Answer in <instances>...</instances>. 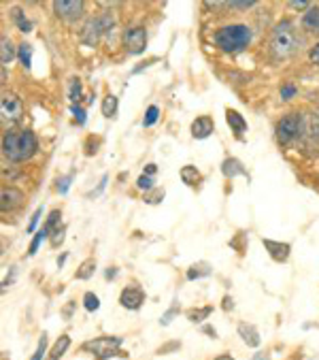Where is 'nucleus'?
Instances as JSON below:
<instances>
[{
    "mask_svg": "<svg viewBox=\"0 0 319 360\" xmlns=\"http://www.w3.org/2000/svg\"><path fill=\"white\" fill-rule=\"evenodd\" d=\"M84 305H86V309H88V311H98V309H100V299H98L94 292H86V297H84Z\"/></svg>",
    "mask_w": 319,
    "mask_h": 360,
    "instance_id": "obj_29",
    "label": "nucleus"
},
{
    "mask_svg": "<svg viewBox=\"0 0 319 360\" xmlns=\"http://www.w3.org/2000/svg\"><path fill=\"white\" fill-rule=\"evenodd\" d=\"M64 233H66V226H58L51 235H49V241L53 248H60V243L64 241Z\"/></svg>",
    "mask_w": 319,
    "mask_h": 360,
    "instance_id": "obj_32",
    "label": "nucleus"
},
{
    "mask_svg": "<svg viewBox=\"0 0 319 360\" xmlns=\"http://www.w3.org/2000/svg\"><path fill=\"white\" fill-rule=\"evenodd\" d=\"M162 198H164V190H155V194H153V196H149V198H147V202L155 205V202H160Z\"/></svg>",
    "mask_w": 319,
    "mask_h": 360,
    "instance_id": "obj_44",
    "label": "nucleus"
},
{
    "mask_svg": "<svg viewBox=\"0 0 319 360\" xmlns=\"http://www.w3.org/2000/svg\"><path fill=\"white\" fill-rule=\"evenodd\" d=\"M223 307H226V309H232V299H230V297L223 299Z\"/></svg>",
    "mask_w": 319,
    "mask_h": 360,
    "instance_id": "obj_49",
    "label": "nucleus"
},
{
    "mask_svg": "<svg viewBox=\"0 0 319 360\" xmlns=\"http://www.w3.org/2000/svg\"><path fill=\"white\" fill-rule=\"evenodd\" d=\"M47 237H49V231L43 226V229L34 235V239H32V243H30V248H28V256H34V254H37V250H39V245H41Z\"/></svg>",
    "mask_w": 319,
    "mask_h": 360,
    "instance_id": "obj_27",
    "label": "nucleus"
},
{
    "mask_svg": "<svg viewBox=\"0 0 319 360\" xmlns=\"http://www.w3.org/2000/svg\"><path fill=\"white\" fill-rule=\"evenodd\" d=\"M179 177H181V181H183L185 186H196V184H200V179H202L200 171H198L196 167H192V165H185V167H181V171H179Z\"/></svg>",
    "mask_w": 319,
    "mask_h": 360,
    "instance_id": "obj_18",
    "label": "nucleus"
},
{
    "mask_svg": "<svg viewBox=\"0 0 319 360\" xmlns=\"http://www.w3.org/2000/svg\"><path fill=\"white\" fill-rule=\"evenodd\" d=\"M113 26H115V20H113L111 13H103V15H98V18H92V20L86 22V26H84V30H82V41H84L86 45L94 47V45L100 41V37H103L105 32H109Z\"/></svg>",
    "mask_w": 319,
    "mask_h": 360,
    "instance_id": "obj_5",
    "label": "nucleus"
},
{
    "mask_svg": "<svg viewBox=\"0 0 319 360\" xmlns=\"http://www.w3.org/2000/svg\"><path fill=\"white\" fill-rule=\"evenodd\" d=\"M45 352H47V335H43V337L39 339V345H37V352H34V356H32L30 360H43V356H45Z\"/></svg>",
    "mask_w": 319,
    "mask_h": 360,
    "instance_id": "obj_34",
    "label": "nucleus"
},
{
    "mask_svg": "<svg viewBox=\"0 0 319 360\" xmlns=\"http://www.w3.org/2000/svg\"><path fill=\"white\" fill-rule=\"evenodd\" d=\"M211 271H213V266H211L209 262H196V264H192V266L188 269L185 277H188L190 281H194V279H200V277L211 275Z\"/></svg>",
    "mask_w": 319,
    "mask_h": 360,
    "instance_id": "obj_19",
    "label": "nucleus"
},
{
    "mask_svg": "<svg viewBox=\"0 0 319 360\" xmlns=\"http://www.w3.org/2000/svg\"><path fill=\"white\" fill-rule=\"evenodd\" d=\"M68 345H70V337H68V335H62V337L56 341V345H53V349H51L49 360H58V358L68 349Z\"/></svg>",
    "mask_w": 319,
    "mask_h": 360,
    "instance_id": "obj_24",
    "label": "nucleus"
},
{
    "mask_svg": "<svg viewBox=\"0 0 319 360\" xmlns=\"http://www.w3.org/2000/svg\"><path fill=\"white\" fill-rule=\"evenodd\" d=\"M122 347V337H96L92 341L84 343V352L94 354L98 360H107L119 354Z\"/></svg>",
    "mask_w": 319,
    "mask_h": 360,
    "instance_id": "obj_6",
    "label": "nucleus"
},
{
    "mask_svg": "<svg viewBox=\"0 0 319 360\" xmlns=\"http://www.w3.org/2000/svg\"><path fill=\"white\" fill-rule=\"evenodd\" d=\"M226 122H228V126L232 128V132L238 136V139H241L245 132H247V120L241 115V113H238L236 109H226Z\"/></svg>",
    "mask_w": 319,
    "mask_h": 360,
    "instance_id": "obj_13",
    "label": "nucleus"
},
{
    "mask_svg": "<svg viewBox=\"0 0 319 360\" xmlns=\"http://www.w3.org/2000/svg\"><path fill=\"white\" fill-rule=\"evenodd\" d=\"M302 28L306 32H319V7L313 5L311 9L304 11L302 15Z\"/></svg>",
    "mask_w": 319,
    "mask_h": 360,
    "instance_id": "obj_17",
    "label": "nucleus"
},
{
    "mask_svg": "<svg viewBox=\"0 0 319 360\" xmlns=\"http://www.w3.org/2000/svg\"><path fill=\"white\" fill-rule=\"evenodd\" d=\"M252 37H254V32H252L249 26H245V24H230V26H221L215 32L213 41H215V45L223 53H236V51H243V49L249 47Z\"/></svg>",
    "mask_w": 319,
    "mask_h": 360,
    "instance_id": "obj_3",
    "label": "nucleus"
},
{
    "mask_svg": "<svg viewBox=\"0 0 319 360\" xmlns=\"http://www.w3.org/2000/svg\"><path fill=\"white\" fill-rule=\"evenodd\" d=\"M41 215H43V207H39V209L32 213V220H30V224H28V233H34V231H37V224H39V220H41Z\"/></svg>",
    "mask_w": 319,
    "mask_h": 360,
    "instance_id": "obj_38",
    "label": "nucleus"
},
{
    "mask_svg": "<svg viewBox=\"0 0 319 360\" xmlns=\"http://www.w3.org/2000/svg\"><path fill=\"white\" fill-rule=\"evenodd\" d=\"M70 181H72V175H66V177H60L58 179V186H56V190H58V194H66L68 192V188H70Z\"/></svg>",
    "mask_w": 319,
    "mask_h": 360,
    "instance_id": "obj_36",
    "label": "nucleus"
},
{
    "mask_svg": "<svg viewBox=\"0 0 319 360\" xmlns=\"http://www.w3.org/2000/svg\"><path fill=\"white\" fill-rule=\"evenodd\" d=\"M84 96V86L79 79H70V88H68V98L72 105H79V101H82Z\"/></svg>",
    "mask_w": 319,
    "mask_h": 360,
    "instance_id": "obj_23",
    "label": "nucleus"
},
{
    "mask_svg": "<svg viewBox=\"0 0 319 360\" xmlns=\"http://www.w3.org/2000/svg\"><path fill=\"white\" fill-rule=\"evenodd\" d=\"M122 43H124V49L130 53V56H138L145 51L147 47V30L143 26H134V28H128L124 30L122 34Z\"/></svg>",
    "mask_w": 319,
    "mask_h": 360,
    "instance_id": "obj_7",
    "label": "nucleus"
},
{
    "mask_svg": "<svg viewBox=\"0 0 319 360\" xmlns=\"http://www.w3.org/2000/svg\"><path fill=\"white\" fill-rule=\"evenodd\" d=\"M254 360H271V358H268V354H262V352H260V354L254 356Z\"/></svg>",
    "mask_w": 319,
    "mask_h": 360,
    "instance_id": "obj_48",
    "label": "nucleus"
},
{
    "mask_svg": "<svg viewBox=\"0 0 319 360\" xmlns=\"http://www.w3.org/2000/svg\"><path fill=\"white\" fill-rule=\"evenodd\" d=\"M155 171H157V167H155V165H147V167H145V173H143V175L151 177V175H153Z\"/></svg>",
    "mask_w": 319,
    "mask_h": 360,
    "instance_id": "obj_45",
    "label": "nucleus"
},
{
    "mask_svg": "<svg viewBox=\"0 0 319 360\" xmlns=\"http://www.w3.org/2000/svg\"><path fill=\"white\" fill-rule=\"evenodd\" d=\"M39 152V139L32 130H7L3 136V154L11 162H26Z\"/></svg>",
    "mask_w": 319,
    "mask_h": 360,
    "instance_id": "obj_1",
    "label": "nucleus"
},
{
    "mask_svg": "<svg viewBox=\"0 0 319 360\" xmlns=\"http://www.w3.org/2000/svg\"><path fill=\"white\" fill-rule=\"evenodd\" d=\"M202 330H204V333H207V335H211V337H213V339H215V337H217V333H215V328H211V326H204V328H202Z\"/></svg>",
    "mask_w": 319,
    "mask_h": 360,
    "instance_id": "obj_47",
    "label": "nucleus"
},
{
    "mask_svg": "<svg viewBox=\"0 0 319 360\" xmlns=\"http://www.w3.org/2000/svg\"><path fill=\"white\" fill-rule=\"evenodd\" d=\"M289 7H292V9H311L313 5H311V3H304V0H292Z\"/></svg>",
    "mask_w": 319,
    "mask_h": 360,
    "instance_id": "obj_43",
    "label": "nucleus"
},
{
    "mask_svg": "<svg viewBox=\"0 0 319 360\" xmlns=\"http://www.w3.org/2000/svg\"><path fill=\"white\" fill-rule=\"evenodd\" d=\"M18 56H20V62H22L24 68H30V66H32V45L22 43V45L18 47Z\"/></svg>",
    "mask_w": 319,
    "mask_h": 360,
    "instance_id": "obj_25",
    "label": "nucleus"
},
{
    "mask_svg": "<svg viewBox=\"0 0 319 360\" xmlns=\"http://www.w3.org/2000/svg\"><path fill=\"white\" fill-rule=\"evenodd\" d=\"M117 96H113V94H109V96H105V101H103V115L105 117H113L115 113H117Z\"/></svg>",
    "mask_w": 319,
    "mask_h": 360,
    "instance_id": "obj_26",
    "label": "nucleus"
},
{
    "mask_svg": "<svg viewBox=\"0 0 319 360\" xmlns=\"http://www.w3.org/2000/svg\"><path fill=\"white\" fill-rule=\"evenodd\" d=\"M70 113L74 115V120H77V124L79 126H84L86 124V111L79 107V105H70Z\"/></svg>",
    "mask_w": 319,
    "mask_h": 360,
    "instance_id": "obj_35",
    "label": "nucleus"
},
{
    "mask_svg": "<svg viewBox=\"0 0 319 360\" xmlns=\"http://www.w3.org/2000/svg\"><path fill=\"white\" fill-rule=\"evenodd\" d=\"M264 248L268 250L271 258L277 260V262H287L289 258V252H292V245L289 243H281V241H273V239H262Z\"/></svg>",
    "mask_w": 319,
    "mask_h": 360,
    "instance_id": "obj_12",
    "label": "nucleus"
},
{
    "mask_svg": "<svg viewBox=\"0 0 319 360\" xmlns=\"http://www.w3.org/2000/svg\"><path fill=\"white\" fill-rule=\"evenodd\" d=\"M84 9H86L84 0H56L53 3V13L64 22H77L84 15Z\"/></svg>",
    "mask_w": 319,
    "mask_h": 360,
    "instance_id": "obj_9",
    "label": "nucleus"
},
{
    "mask_svg": "<svg viewBox=\"0 0 319 360\" xmlns=\"http://www.w3.org/2000/svg\"><path fill=\"white\" fill-rule=\"evenodd\" d=\"M119 303L122 307L126 309H138L143 303H145V292H143V288L141 285H128L122 290V297H119Z\"/></svg>",
    "mask_w": 319,
    "mask_h": 360,
    "instance_id": "obj_10",
    "label": "nucleus"
},
{
    "mask_svg": "<svg viewBox=\"0 0 319 360\" xmlns=\"http://www.w3.org/2000/svg\"><path fill=\"white\" fill-rule=\"evenodd\" d=\"M238 335L243 337V341H245L249 347H258V345H260V333H258V328H256L254 324L241 322V324H238Z\"/></svg>",
    "mask_w": 319,
    "mask_h": 360,
    "instance_id": "obj_16",
    "label": "nucleus"
},
{
    "mask_svg": "<svg viewBox=\"0 0 319 360\" xmlns=\"http://www.w3.org/2000/svg\"><path fill=\"white\" fill-rule=\"evenodd\" d=\"M302 45H304V41H302V37L298 34L296 26H294L289 20H283V22H279V24L273 28L271 45H268L273 58H277V60H287V58H292L294 53H298Z\"/></svg>",
    "mask_w": 319,
    "mask_h": 360,
    "instance_id": "obj_2",
    "label": "nucleus"
},
{
    "mask_svg": "<svg viewBox=\"0 0 319 360\" xmlns=\"http://www.w3.org/2000/svg\"><path fill=\"white\" fill-rule=\"evenodd\" d=\"M308 60H311L315 66H319V43H315V45L308 49Z\"/></svg>",
    "mask_w": 319,
    "mask_h": 360,
    "instance_id": "obj_41",
    "label": "nucleus"
},
{
    "mask_svg": "<svg viewBox=\"0 0 319 360\" xmlns=\"http://www.w3.org/2000/svg\"><path fill=\"white\" fill-rule=\"evenodd\" d=\"M215 132V122L211 115H200L192 122V136L194 139H207Z\"/></svg>",
    "mask_w": 319,
    "mask_h": 360,
    "instance_id": "obj_11",
    "label": "nucleus"
},
{
    "mask_svg": "<svg viewBox=\"0 0 319 360\" xmlns=\"http://www.w3.org/2000/svg\"><path fill=\"white\" fill-rule=\"evenodd\" d=\"M302 130H304V122L300 113H287L275 126V134L281 146H289L292 141H296L302 134Z\"/></svg>",
    "mask_w": 319,
    "mask_h": 360,
    "instance_id": "obj_4",
    "label": "nucleus"
},
{
    "mask_svg": "<svg viewBox=\"0 0 319 360\" xmlns=\"http://www.w3.org/2000/svg\"><path fill=\"white\" fill-rule=\"evenodd\" d=\"M298 94V90H296V86H292V84H285L283 88H281V98L283 101H289V98H294Z\"/></svg>",
    "mask_w": 319,
    "mask_h": 360,
    "instance_id": "obj_37",
    "label": "nucleus"
},
{
    "mask_svg": "<svg viewBox=\"0 0 319 360\" xmlns=\"http://www.w3.org/2000/svg\"><path fill=\"white\" fill-rule=\"evenodd\" d=\"M211 311H213V307L190 309V311H188V318H190V322H202V320H207V318L211 316Z\"/></svg>",
    "mask_w": 319,
    "mask_h": 360,
    "instance_id": "obj_28",
    "label": "nucleus"
},
{
    "mask_svg": "<svg viewBox=\"0 0 319 360\" xmlns=\"http://www.w3.org/2000/svg\"><path fill=\"white\" fill-rule=\"evenodd\" d=\"M13 58H15V47H13L11 39L3 37V41H0V60H3V66L11 64Z\"/></svg>",
    "mask_w": 319,
    "mask_h": 360,
    "instance_id": "obj_21",
    "label": "nucleus"
},
{
    "mask_svg": "<svg viewBox=\"0 0 319 360\" xmlns=\"http://www.w3.org/2000/svg\"><path fill=\"white\" fill-rule=\"evenodd\" d=\"M11 18H13V24H15L22 32H32V22L26 18V13H24L20 7H13V9H11Z\"/></svg>",
    "mask_w": 319,
    "mask_h": 360,
    "instance_id": "obj_20",
    "label": "nucleus"
},
{
    "mask_svg": "<svg viewBox=\"0 0 319 360\" xmlns=\"http://www.w3.org/2000/svg\"><path fill=\"white\" fill-rule=\"evenodd\" d=\"M0 113H3L5 124H18L24 115V103L20 96L15 94H3V101H0Z\"/></svg>",
    "mask_w": 319,
    "mask_h": 360,
    "instance_id": "obj_8",
    "label": "nucleus"
},
{
    "mask_svg": "<svg viewBox=\"0 0 319 360\" xmlns=\"http://www.w3.org/2000/svg\"><path fill=\"white\" fill-rule=\"evenodd\" d=\"M136 188L143 190V192H151V190H153V177L141 175V177L136 179Z\"/></svg>",
    "mask_w": 319,
    "mask_h": 360,
    "instance_id": "obj_33",
    "label": "nucleus"
},
{
    "mask_svg": "<svg viewBox=\"0 0 319 360\" xmlns=\"http://www.w3.org/2000/svg\"><path fill=\"white\" fill-rule=\"evenodd\" d=\"M115 275H117V269H115V266H111V269H109V271L105 273V277H107V279H113Z\"/></svg>",
    "mask_w": 319,
    "mask_h": 360,
    "instance_id": "obj_46",
    "label": "nucleus"
},
{
    "mask_svg": "<svg viewBox=\"0 0 319 360\" xmlns=\"http://www.w3.org/2000/svg\"><path fill=\"white\" fill-rule=\"evenodd\" d=\"M22 200H24V194H22L18 188H5V190H3V202H0V207H3V211H11V209H15Z\"/></svg>",
    "mask_w": 319,
    "mask_h": 360,
    "instance_id": "obj_15",
    "label": "nucleus"
},
{
    "mask_svg": "<svg viewBox=\"0 0 319 360\" xmlns=\"http://www.w3.org/2000/svg\"><path fill=\"white\" fill-rule=\"evenodd\" d=\"M60 218H62V213L58 211V209H53L51 213H49V218H47V222H45V229L49 231V235L58 229V222H60Z\"/></svg>",
    "mask_w": 319,
    "mask_h": 360,
    "instance_id": "obj_30",
    "label": "nucleus"
},
{
    "mask_svg": "<svg viewBox=\"0 0 319 360\" xmlns=\"http://www.w3.org/2000/svg\"><path fill=\"white\" fill-rule=\"evenodd\" d=\"M221 173H223L226 179H234V177H238V175H247L243 162H241V160H236V158H226V160L221 162Z\"/></svg>",
    "mask_w": 319,
    "mask_h": 360,
    "instance_id": "obj_14",
    "label": "nucleus"
},
{
    "mask_svg": "<svg viewBox=\"0 0 319 360\" xmlns=\"http://www.w3.org/2000/svg\"><path fill=\"white\" fill-rule=\"evenodd\" d=\"M107 181H109V177H107V175H103V179H100V184H98V188H96L94 192H90L88 196H90V198H96V196H98V194H100V192L105 190V186H107Z\"/></svg>",
    "mask_w": 319,
    "mask_h": 360,
    "instance_id": "obj_42",
    "label": "nucleus"
},
{
    "mask_svg": "<svg viewBox=\"0 0 319 360\" xmlns=\"http://www.w3.org/2000/svg\"><path fill=\"white\" fill-rule=\"evenodd\" d=\"M177 314H179V307H177V305H173V307H171V309H169V311L162 316V320H160V322H162L164 326H169V324H171V320H173Z\"/></svg>",
    "mask_w": 319,
    "mask_h": 360,
    "instance_id": "obj_39",
    "label": "nucleus"
},
{
    "mask_svg": "<svg viewBox=\"0 0 319 360\" xmlns=\"http://www.w3.org/2000/svg\"><path fill=\"white\" fill-rule=\"evenodd\" d=\"M256 5H258L256 0H247V3H228L230 9H252V7H256Z\"/></svg>",
    "mask_w": 319,
    "mask_h": 360,
    "instance_id": "obj_40",
    "label": "nucleus"
},
{
    "mask_svg": "<svg viewBox=\"0 0 319 360\" xmlns=\"http://www.w3.org/2000/svg\"><path fill=\"white\" fill-rule=\"evenodd\" d=\"M157 115H160V109H157L155 105H151V107L147 109V113H145V120H143V126H145V128H149V126H153V124L157 122Z\"/></svg>",
    "mask_w": 319,
    "mask_h": 360,
    "instance_id": "obj_31",
    "label": "nucleus"
},
{
    "mask_svg": "<svg viewBox=\"0 0 319 360\" xmlns=\"http://www.w3.org/2000/svg\"><path fill=\"white\" fill-rule=\"evenodd\" d=\"M94 271H96V260L94 258H88V260L82 262V266L77 269L74 279H90L94 275Z\"/></svg>",
    "mask_w": 319,
    "mask_h": 360,
    "instance_id": "obj_22",
    "label": "nucleus"
},
{
    "mask_svg": "<svg viewBox=\"0 0 319 360\" xmlns=\"http://www.w3.org/2000/svg\"><path fill=\"white\" fill-rule=\"evenodd\" d=\"M215 360H234V358H232L230 354H221V356H217Z\"/></svg>",
    "mask_w": 319,
    "mask_h": 360,
    "instance_id": "obj_50",
    "label": "nucleus"
}]
</instances>
